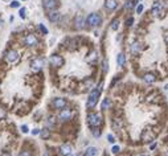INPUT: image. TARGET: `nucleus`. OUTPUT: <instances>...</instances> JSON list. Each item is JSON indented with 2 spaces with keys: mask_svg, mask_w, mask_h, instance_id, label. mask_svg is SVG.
Masks as SVG:
<instances>
[{
  "mask_svg": "<svg viewBox=\"0 0 168 156\" xmlns=\"http://www.w3.org/2000/svg\"><path fill=\"white\" fill-rule=\"evenodd\" d=\"M72 116H73V111L70 109H66V107H64V109L60 111V114H58V119H60V120H62V122L72 119Z\"/></svg>",
  "mask_w": 168,
  "mask_h": 156,
  "instance_id": "obj_5",
  "label": "nucleus"
},
{
  "mask_svg": "<svg viewBox=\"0 0 168 156\" xmlns=\"http://www.w3.org/2000/svg\"><path fill=\"white\" fill-rule=\"evenodd\" d=\"M109 106H110V99L109 98H105L102 102V109L106 110V109H109Z\"/></svg>",
  "mask_w": 168,
  "mask_h": 156,
  "instance_id": "obj_21",
  "label": "nucleus"
},
{
  "mask_svg": "<svg viewBox=\"0 0 168 156\" xmlns=\"http://www.w3.org/2000/svg\"><path fill=\"white\" fill-rule=\"evenodd\" d=\"M53 107L54 109H58V110H62L64 107H66V105H68V102H66V99H64V98H54L52 102Z\"/></svg>",
  "mask_w": 168,
  "mask_h": 156,
  "instance_id": "obj_10",
  "label": "nucleus"
},
{
  "mask_svg": "<svg viewBox=\"0 0 168 156\" xmlns=\"http://www.w3.org/2000/svg\"><path fill=\"white\" fill-rule=\"evenodd\" d=\"M24 42H25V45L27 47H36L37 45V42H38V40H37V37L34 36V34H27L25 36V38H24Z\"/></svg>",
  "mask_w": 168,
  "mask_h": 156,
  "instance_id": "obj_9",
  "label": "nucleus"
},
{
  "mask_svg": "<svg viewBox=\"0 0 168 156\" xmlns=\"http://www.w3.org/2000/svg\"><path fill=\"white\" fill-rule=\"evenodd\" d=\"M165 156H168V150H167V151H165Z\"/></svg>",
  "mask_w": 168,
  "mask_h": 156,
  "instance_id": "obj_40",
  "label": "nucleus"
},
{
  "mask_svg": "<svg viewBox=\"0 0 168 156\" xmlns=\"http://www.w3.org/2000/svg\"><path fill=\"white\" fill-rule=\"evenodd\" d=\"M130 50H131V53L135 56V54L140 53V50H142V45H140L139 42H132V44H131Z\"/></svg>",
  "mask_w": 168,
  "mask_h": 156,
  "instance_id": "obj_15",
  "label": "nucleus"
},
{
  "mask_svg": "<svg viewBox=\"0 0 168 156\" xmlns=\"http://www.w3.org/2000/svg\"><path fill=\"white\" fill-rule=\"evenodd\" d=\"M5 60L10 64L16 62V61L19 60V53H17L16 50H8V52H7V54H5Z\"/></svg>",
  "mask_w": 168,
  "mask_h": 156,
  "instance_id": "obj_11",
  "label": "nucleus"
},
{
  "mask_svg": "<svg viewBox=\"0 0 168 156\" xmlns=\"http://www.w3.org/2000/svg\"><path fill=\"white\" fill-rule=\"evenodd\" d=\"M19 156H31V152H29V151H23Z\"/></svg>",
  "mask_w": 168,
  "mask_h": 156,
  "instance_id": "obj_31",
  "label": "nucleus"
},
{
  "mask_svg": "<svg viewBox=\"0 0 168 156\" xmlns=\"http://www.w3.org/2000/svg\"><path fill=\"white\" fill-rule=\"evenodd\" d=\"M32 134H33V135H38V134H40V130H37V128H36V130H33V131H32Z\"/></svg>",
  "mask_w": 168,
  "mask_h": 156,
  "instance_id": "obj_35",
  "label": "nucleus"
},
{
  "mask_svg": "<svg viewBox=\"0 0 168 156\" xmlns=\"http://www.w3.org/2000/svg\"><path fill=\"white\" fill-rule=\"evenodd\" d=\"M86 24L90 28H97L102 24V16L99 13H90L86 19Z\"/></svg>",
  "mask_w": 168,
  "mask_h": 156,
  "instance_id": "obj_1",
  "label": "nucleus"
},
{
  "mask_svg": "<svg viewBox=\"0 0 168 156\" xmlns=\"http://www.w3.org/2000/svg\"><path fill=\"white\" fill-rule=\"evenodd\" d=\"M75 156H84V155H82V153H78V155H75Z\"/></svg>",
  "mask_w": 168,
  "mask_h": 156,
  "instance_id": "obj_38",
  "label": "nucleus"
},
{
  "mask_svg": "<svg viewBox=\"0 0 168 156\" xmlns=\"http://www.w3.org/2000/svg\"><path fill=\"white\" fill-rule=\"evenodd\" d=\"M60 17H61V15L57 11H49V13H48V19L52 23H57L60 20Z\"/></svg>",
  "mask_w": 168,
  "mask_h": 156,
  "instance_id": "obj_13",
  "label": "nucleus"
},
{
  "mask_svg": "<svg viewBox=\"0 0 168 156\" xmlns=\"http://www.w3.org/2000/svg\"><path fill=\"white\" fill-rule=\"evenodd\" d=\"M3 27V21H1V19H0V28Z\"/></svg>",
  "mask_w": 168,
  "mask_h": 156,
  "instance_id": "obj_37",
  "label": "nucleus"
},
{
  "mask_svg": "<svg viewBox=\"0 0 168 156\" xmlns=\"http://www.w3.org/2000/svg\"><path fill=\"white\" fill-rule=\"evenodd\" d=\"M107 139H109L110 143H114V142H115V138L112 136V135H109V136H107Z\"/></svg>",
  "mask_w": 168,
  "mask_h": 156,
  "instance_id": "obj_32",
  "label": "nucleus"
},
{
  "mask_svg": "<svg viewBox=\"0 0 168 156\" xmlns=\"http://www.w3.org/2000/svg\"><path fill=\"white\" fill-rule=\"evenodd\" d=\"M72 151H73V148L70 144H62V146L60 147V153L62 156H69L72 153Z\"/></svg>",
  "mask_w": 168,
  "mask_h": 156,
  "instance_id": "obj_12",
  "label": "nucleus"
},
{
  "mask_svg": "<svg viewBox=\"0 0 168 156\" xmlns=\"http://www.w3.org/2000/svg\"><path fill=\"white\" fill-rule=\"evenodd\" d=\"M21 131L23 132H28V127H27V126H21Z\"/></svg>",
  "mask_w": 168,
  "mask_h": 156,
  "instance_id": "obj_34",
  "label": "nucleus"
},
{
  "mask_svg": "<svg viewBox=\"0 0 168 156\" xmlns=\"http://www.w3.org/2000/svg\"><path fill=\"white\" fill-rule=\"evenodd\" d=\"M117 5H118V3H117V0H106V3H105V7L107 8L109 11H112V10H115Z\"/></svg>",
  "mask_w": 168,
  "mask_h": 156,
  "instance_id": "obj_16",
  "label": "nucleus"
},
{
  "mask_svg": "<svg viewBox=\"0 0 168 156\" xmlns=\"http://www.w3.org/2000/svg\"><path fill=\"white\" fill-rule=\"evenodd\" d=\"M132 21H134V19H132V17H130V19L127 20V25H131V24H132Z\"/></svg>",
  "mask_w": 168,
  "mask_h": 156,
  "instance_id": "obj_36",
  "label": "nucleus"
},
{
  "mask_svg": "<svg viewBox=\"0 0 168 156\" xmlns=\"http://www.w3.org/2000/svg\"><path fill=\"white\" fill-rule=\"evenodd\" d=\"M119 151H121V148H119L118 146H114V147H112V152H114V153H118Z\"/></svg>",
  "mask_w": 168,
  "mask_h": 156,
  "instance_id": "obj_30",
  "label": "nucleus"
},
{
  "mask_svg": "<svg viewBox=\"0 0 168 156\" xmlns=\"http://www.w3.org/2000/svg\"><path fill=\"white\" fill-rule=\"evenodd\" d=\"M20 17H21V19L25 17V8H21V10H20Z\"/></svg>",
  "mask_w": 168,
  "mask_h": 156,
  "instance_id": "obj_29",
  "label": "nucleus"
},
{
  "mask_svg": "<svg viewBox=\"0 0 168 156\" xmlns=\"http://www.w3.org/2000/svg\"><path fill=\"white\" fill-rule=\"evenodd\" d=\"M119 28V21L118 20H114V21L111 23V29H114V31H117V29Z\"/></svg>",
  "mask_w": 168,
  "mask_h": 156,
  "instance_id": "obj_23",
  "label": "nucleus"
},
{
  "mask_svg": "<svg viewBox=\"0 0 168 156\" xmlns=\"http://www.w3.org/2000/svg\"><path fill=\"white\" fill-rule=\"evenodd\" d=\"M165 40H167V42H168V34H167V36H165Z\"/></svg>",
  "mask_w": 168,
  "mask_h": 156,
  "instance_id": "obj_39",
  "label": "nucleus"
},
{
  "mask_svg": "<svg viewBox=\"0 0 168 156\" xmlns=\"http://www.w3.org/2000/svg\"><path fill=\"white\" fill-rule=\"evenodd\" d=\"M54 123H56L54 118H53V116H49V118H48V120H47V125L49 126V127H53V126H54Z\"/></svg>",
  "mask_w": 168,
  "mask_h": 156,
  "instance_id": "obj_22",
  "label": "nucleus"
},
{
  "mask_svg": "<svg viewBox=\"0 0 168 156\" xmlns=\"http://www.w3.org/2000/svg\"><path fill=\"white\" fill-rule=\"evenodd\" d=\"M86 155L87 156H97L98 155V148H97V147H89L86 150Z\"/></svg>",
  "mask_w": 168,
  "mask_h": 156,
  "instance_id": "obj_18",
  "label": "nucleus"
},
{
  "mask_svg": "<svg viewBox=\"0 0 168 156\" xmlns=\"http://www.w3.org/2000/svg\"><path fill=\"white\" fill-rule=\"evenodd\" d=\"M44 65H45L44 58H34L31 62V69L33 72H38V70H41L44 68Z\"/></svg>",
  "mask_w": 168,
  "mask_h": 156,
  "instance_id": "obj_6",
  "label": "nucleus"
},
{
  "mask_svg": "<svg viewBox=\"0 0 168 156\" xmlns=\"http://www.w3.org/2000/svg\"><path fill=\"white\" fill-rule=\"evenodd\" d=\"M99 93H101V91L98 90V89H94V90H91L90 95H89V99H87V103H86L87 109H93V107L97 105V102H98V98H99Z\"/></svg>",
  "mask_w": 168,
  "mask_h": 156,
  "instance_id": "obj_2",
  "label": "nucleus"
},
{
  "mask_svg": "<svg viewBox=\"0 0 168 156\" xmlns=\"http://www.w3.org/2000/svg\"><path fill=\"white\" fill-rule=\"evenodd\" d=\"M140 156H147V155H140Z\"/></svg>",
  "mask_w": 168,
  "mask_h": 156,
  "instance_id": "obj_41",
  "label": "nucleus"
},
{
  "mask_svg": "<svg viewBox=\"0 0 168 156\" xmlns=\"http://www.w3.org/2000/svg\"><path fill=\"white\" fill-rule=\"evenodd\" d=\"M74 24H75V28H77V29H82L86 23H85V19L82 17V16H77V17H75Z\"/></svg>",
  "mask_w": 168,
  "mask_h": 156,
  "instance_id": "obj_14",
  "label": "nucleus"
},
{
  "mask_svg": "<svg viewBox=\"0 0 168 156\" xmlns=\"http://www.w3.org/2000/svg\"><path fill=\"white\" fill-rule=\"evenodd\" d=\"M155 79H156V77L152 74V73H147V74L143 77V81L146 82V83H148V85L154 83V82H155Z\"/></svg>",
  "mask_w": 168,
  "mask_h": 156,
  "instance_id": "obj_17",
  "label": "nucleus"
},
{
  "mask_svg": "<svg viewBox=\"0 0 168 156\" xmlns=\"http://www.w3.org/2000/svg\"><path fill=\"white\" fill-rule=\"evenodd\" d=\"M49 62L52 66H56V68H60V66L64 65V58L58 54H53L52 57L49 58Z\"/></svg>",
  "mask_w": 168,
  "mask_h": 156,
  "instance_id": "obj_8",
  "label": "nucleus"
},
{
  "mask_svg": "<svg viewBox=\"0 0 168 156\" xmlns=\"http://www.w3.org/2000/svg\"><path fill=\"white\" fill-rule=\"evenodd\" d=\"M132 1H134V0H127V1H126V4H125V10H130L131 7L134 5V3H132Z\"/></svg>",
  "mask_w": 168,
  "mask_h": 156,
  "instance_id": "obj_24",
  "label": "nucleus"
},
{
  "mask_svg": "<svg viewBox=\"0 0 168 156\" xmlns=\"http://www.w3.org/2000/svg\"><path fill=\"white\" fill-rule=\"evenodd\" d=\"M90 56L91 57H89V61H95V58H97V53H95V52H93Z\"/></svg>",
  "mask_w": 168,
  "mask_h": 156,
  "instance_id": "obj_27",
  "label": "nucleus"
},
{
  "mask_svg": "<svg viewBox=\"0 0 168 156\" xmlns=\"http://www.w3.org/2000/svg\"><path fill=\"white\" fill-rule=\"evenodd\" d=\"M87 118H89V125H90L91 127H99V126L102 125V116H101L99 114H97V112L90 114Z\"/></svg>",
  "mask_w": 168,
  "mask_h": 156,
  "instance_id": "obj_4",
  "label": "nucleus"
},
{
  "mask_svg": "<svg viewBox=\"0 0 168 156\" xmlns=\"http://www.w3.org/2000/svg\"><path fill=\"white\" fill-rule=\"evenodd\" d=\"M44 8L49 12V11H54L58 7V0H43Z\"/></svg>",
  "mask_w": 168,
  "mask_h": 156,
  "instance_id": "obj_7",
  "label": "nucleus"
},
{
  "mask_svg": "<svg viewBox=\"0 0 168 156\" xmlns=\"http://www.w3.org/2000/svg\"><path fill=\"white\" fill-rule=\"evenodd\" d=\"M117 61H118V65L119 66H123L126 64V56L123 53H119L118 54V58H117Z\"/></svg>",
  "mask_w": 168,
  "mask_h": 156,
  "instance_id": "obj_19",
  "label": "nucleus"
},
{
  "mask_svg": "<svg viewBox=\"0 0 168 156\" xmlns=\"http://www.w3.org/2000/svg\"><path fill=\"white\" fill-rule=\"evenodd\" d=\"M91 131H93V135L95 138H98L101 135V131H99V128H98V127H94V130H91Z\"/></svg>",
  "mask_w": 168,
  "mask_h": 156,
  "instance_id": "obj_25",
  "label": "nucleus"
},
{
  "mask_svg": "<svg viewBox=\"0 0 168 156\" xmlns=\"http://www.w3.org/2000/svg\"><path fill=\"white\" fill-rule=\"evenodd\" d=\"M40 135L43 139H48V138L50 136V131L48 130V128H44V130H41L40 131Z\"/></svg>",
  "mask_w": 168,
  "mask_h": 156,
  "instance_id": "obj_20",
  "label": "nucleus"
},
{
  "mask_svg": "<svg viewBox=\"0 0 168 156\" xmlns=\"http://www.w3.org/2000/svg\"><path fill=\"white\" fill-rule=\"evenodd\" d=\"M38 28H40V31H41V32H43V33H44V34H47V33H48V29H47V28H45V27H44V25H43V24H40V25H38Z\"/></svg>",
  "mask_w": 168,
  "mask_h": 156,
  "instance_id": "obj_26",
  "label": "nucleus"
},
{
  "mask_svg": "<svg viewBox=\"0 0 168 156\" xmlns=\"http://www.w3.org/2000/svg\"><path fill=\"white\" fill-rule=\"evenodd\" d=\"M152 13L158 17H163L164 15V3L162 0H156L155 4H154V8H152Z\"/></svg>",
  "mask_w": 168,
  "mask_h": 156,
  "instance_id": "obj_3",
  "label": "nucleus"
},
{
  "mask_svg": "<svg viewBox=\"0 0 168 156\" xmlns=\"http://www.w3.org/2000/svg\"><path fill=\"white\" fill-rule=\"evenodd\" d=\"M142 11H143V4H139L136 7V13H142Z\"/></svg>",
  "mask_w": 168,
  "mask_h": 156,
  "instance_id": "obj_28",
  "label": "nucleus"
},
{
  "mask_svg": "<svg viewBox=\"0 0 168 156\" xmlns=\"http://www.w3.org/2000/svg\"><path fill=\"white\" fill-rule=\"evenodd\" d=\"M11 7H13V8H16V7H19V1H12Z\"/></svg>",
  "mask_w": 168,
  "mask_h": 156,
  "instance_id": "obj_33",
  "label": "nucleus"
}]
</instances>
